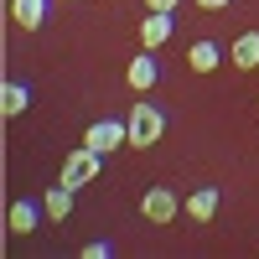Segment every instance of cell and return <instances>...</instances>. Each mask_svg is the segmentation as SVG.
Returning <instances> with one entry per match:
<instances>
[{
	"mask_svg": "<svg viewBox=\"0 0 259 259\" xmlns=\"http://www.w3.org/2000/svg\"><path fill=\"white\" fill-rule=\"evenodd\" d=\"M124 124H130V145H140V150L166 135V114L156 109V104H130V119Z\"/></svg>",
	"mask_w": 259,
	"mask_h": 259,
	"instance_id": "6da1fadb",
	"label": "cell"
},
{
	"mask_svg": "<svg viewBox=\"0 0 259 259\" xmlns=\"http://www.w3.org/2000/svg\"><path fill=\"white\" fill-rule=\"evenodd\" d=\"M99 166H104V156L94 145H78V150H68V161H62V177L57 182H68V187H89L94 177H99Z\"/></svg>",
	"mask_w": 259,
	"mask_h": 259,
	"instance_id": "7a4b0ae2",
	"label": "cell"
},
{
	"mask_svg": "<svg viewBox=\"0 0 259 259\" xmlns=\"http://www.w3.org/2000/svg\"><path fill=\"white\" fill-rule=\"evenodd\" d=\"M83 145H94L99 156H109V150L130 145V124H119V119H94L89 135H83Z\"/></svg>",
	"mask_w": 259,
	"mask_h": 259,
	"instance_id": "3957f363",
	"label": "cell"
},
{
	"mask_svg": "<svg viewBox=\"0 0 259 259\" xmlns=\"http://www.w3.org/2000/svg\"><path fill=\"white\" fill-rule=\"evenodd\" d=\"M124 78H130V89H135V94H150V89H156V83H161V62H156V52L145 47L140 57H130Z\"/></svg>",
	"mask_w": 259,
	"mask_h": 259,
	"instance_id": "277c9868",
	"label": "cell"
},
{
	"mask_svg": "<svg viewBox=\"0 0 259 259\" xmlns=\"http://www.w3.org/2000/svg\"><path fill=\"white\" fill-rule=\"evenodd\" d=\"M140 212H145L150 223H171V218L182 212V202H177V192H166V187H150L145 197H140Z\"/></svg>",
	"mask_w": 259,
	"mask_h": 259,
	"instance_id": "5b68a950",
	"label": "cell"
},
{
	"mask_svg": "<svg viewBox=\"0 0 259 259\" xmlns=\"http://www.w3.org/2000/svg\"><path fill=\"white\" fill-rule=\"evenodd\" d=\"M73 192H78V187H68V182L47 187V192H41V212H47L52 223H68V212H73Z\"/></svg>",
	"mask_w": 259,
	"mask_h": 259,
	"instance_id": "8992f818",
	"label": "cell"
},
{
	"mask_svg": "<svg viewBox=\"0 0 259 259\" xmlns=\"http://www.w3.org/2000/svg\"><path fill=\"white\" fill-rule=\"evenodd\" d=\"M171 26H177V21H171V11H150V16L140 21V41L156 52V47H166V41H171Z\"/></svg>",
	"mask_w": 259,
	"mask_h": 259,
	"instance_id": "52a82bcc",
	"label": "cell"
},
{
	"mask_svg": "<svg viewBox=\"0 0 259 259\" xmlns=\"http://www.w3.org/2000/svg\"><path fill=\"white\" fill-rule=\"evenodd\" d=\"M187 68L192 73H218L223 68V52H218V41H192V47H187Z\"/></svg>",
	"mask_w": 259,
	"mask_h": 259,
	"instance_id": "ba28073f",
	"label": "cell"
},
{
	"mask_svg": "<svg viewBox=\"0 0 259 259\" xmlns=\"http://www.w3.org/2000/svg\"><path fill=\"white\" fill-rule=\"evenodd\" d=\"M41 218H47V212H41V207H31L26 197H16V202L6 207V228H11V233H31Z\"/></svg>",
	"mask_w": 259,
	"mask_h": 259,
	"instance_id": "9c48e42d",
	"label": "cell"
},
{
	"mask_svg": "<svg viewBox=\"0 0 259 259\" xmlns=\"http://www.w3.org/2000/svg\"><path fill=\"white\" fill-rule=\"evenodd\" d=\"M182 212H187L192 223H207L212 212H218V187H197V192H192V197L182 202Z\"/></svg>",
	"mask_w": 259,
	"mask_h": 259,
	"instance_id": "30bf717a",
	"label": "cell"
},
{
	"mask_svg": "<svg viewBox=\"0 0 259 259\" xmlns=\"http://www.w3.org/2000/svg\"><path fill=\"white\" fill-rule=\"evenodd\" d=\"M11 21L21 31H36L47 21V0H11Z\"/></svg>",
	"mask_w": 259,
	"mask_h": 259,
	"instance_id": "8fae6325",
	"label": "cell"
},
{
	"mask_svg": "<svg viewBox=\"0 0 259 259\" xmlns=\"http://www.w3.org/2000/svg\"><path fill=\"white\" fill-rule=\"evenodd\" d=\"M26 109H31V89H26V83H6V89H0V114L16 119V114H26Z\"/></svg>",
	"mask_w": 259,
	"mask_h": 259,
	"instance_id": "7c38bea8",
	"label": "cell"
},
{
	"mask_svg": "<svg viewBox=\"0 0 259 259\" xmlns=\"http://www.w3.org/2000/svg\"><path fill=\"white\" fill-rule=\"evenodd\" d=\"M233 68H239V73H249V68H259V31H244L239 41H233Z\"/></svg>",
	"mask_w": 259,
	"mask_h": 259,
	"instance_id": "4fadbf2b",
	"label": "cell"
},
{
	"mask_svg": "<svg viewBox=\"0 0 259 259\" xmlns=\"http://www.w3.org/2000/svg\"><path fill=\"white\" fill-rule=\"evenodd\" d=\"M83 259H109V244H104V239L99 244H83Z\"/></svg>",
	"mask_w": 259,
	"mask_h": 259,
	"instance_id": "5bb4252c",
	"label": "cell"
},
{
	"mask_svg": "<svg viewBox=\"0 0 259 259\" xmlns=\"http://www.w3.org/2000/svg\"><path fill=\"white\" fill-rule=\"evenodd\" d=\"M182 0H145V11H177Z\"/></svg>",
	"mask_w": 259,
	"mask_h": 259,
	"instance_id": "9a60e30c",
	"label": "cell"
},
{
	"mask_svg": "<svg viewBox=\"0 0 259 259\" xmlns=\"http://www.w3.org/2000/svg\"><path fill=\"white\" fill-rule=\"evenodd\" d=\"M202 11H223V6H233V0H197Z\"/></svg>",
	"mask_w": 259,
	"mask_h": 259,
	"instance_id": "2e32d148",
	"label": "cell"
}]
</instances>
